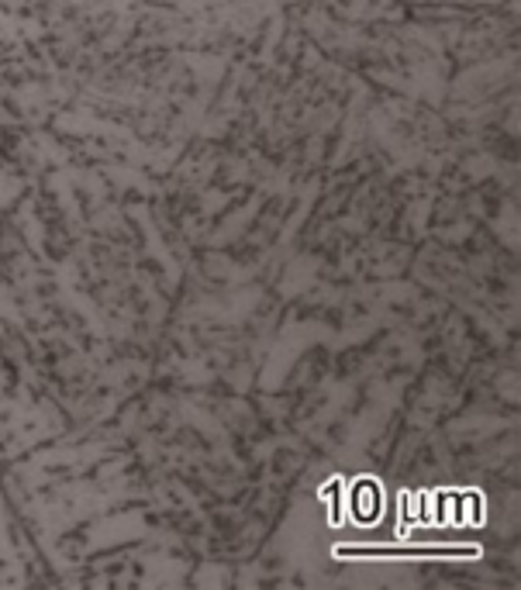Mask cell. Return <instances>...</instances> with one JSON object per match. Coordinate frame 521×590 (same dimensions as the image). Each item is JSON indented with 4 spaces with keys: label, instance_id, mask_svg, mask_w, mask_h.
Returning a JSON list of instances; mask_svg holds the SVG:
<instances>
[{
    "label": "cell",
    "instance_id": "6da1fadb",
    "mask_svg": "<svg viewBox=\"0 0 521 590\" xmlns=\"http://www.w3.org/2000/svg\"><path fill=\"white\" fill-rule=\"evenodd\" d=\"M477 546H335V556H477Z\"/></svg>",
    "mask_w": 521,
    "mask_h": 590
}]
</instances>
